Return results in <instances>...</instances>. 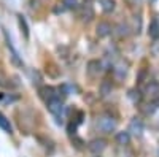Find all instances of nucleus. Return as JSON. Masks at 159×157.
Returning <instances> with one entry per match:
<instances>
[{"label": "nucleus", "mask_w": 159, "mask_h": 157, "mask_svg": "<svg viewBox=\"0 0 159 157\" xmlns=\"http://www.w3.org/2000/svg\"><path fill=\"white\" fill-rule=\"evenodd\" d=\"M40 97H42L46 103L51 102V100H54V98L62 100V97L59 94V89L57 87H52V86H45V87L40 89Z\"/></svg>", "instance_id": "nucleus-2"}, {"label": "nucleus", "mask_w": 159, "mask_h": 157, "mask_svg": "<svg viewBox=\"0 0 159 157\" xmlns=\"http://www.w3.org/2000/svg\"><path fill=\"white\" fill-rule=\"evenodd\" d=\"M97 129L100 130L102 133H111L113 130L116 129V121L113 119L111 116H100L97 119Z\"/></svg>", "instance_id": "nucleus-1"}, {"label": "nucleus", "mask_w": 159, "mask_h": 157, "mask_svg": "<svg viewBox=\"0 0 159 157\" xmlns=\"http://www.w3.org/2000/svg\"><path fill=\"white\" fill-rule=\"evenodd\" d=\"M99 5L103 10V13H111L116 7V2L115 0H99Z\"/></svg>", "instance_id": "nucleus-12"}, {"label": "nucleus", "mask_w": 159, "mask_h": 157, "mask_svg": "<svg viewBox=\"0 0 159 157\" xmlns=\"http://www.w3.org/2000/svg\"><path fill=\"white\" fill-rule=\"evenodd\" d=\"M81 18L84 21H91L92 18H94V10H92L91 3H84L83 8H81Z\"/></svg>", "instance_id": "nucleus-11"}, {"label": "nucleus", "mask_w": 159, "mask_h": 157, "mask_svg": "<svg viewBox=\"0 0 159 157\" xmlns=\"http://www.w3.org/2000/svg\"><path fill=\"white\" fill-rule=\"evenodd\" d=\"M108 94H111V83H110L108 80H105V81H102V84H100V95H102V97H107Z\"/></svg>", "instance_id": "nucleus-14"}, {"label": "nucleus", "mask_w": 159, "mask_h": 157, "mask_svg": "<svg viewBox=\"0 0 159 157\" xmlns=\"http://www.w3.org/2000/svg\"><path fill=\"white\" fill-rule=\"evenodd\" d=\"M157 155H159V151H157Z\"/></svg>", "instance_id": "nucleus-22"}, {"label": "nucleus", "mask_w": 159, "mask_h": 157, "mask_svg": "<svg viewBox=\"0 0 159 157\" xmlns=\"http://www.w3.org/2000/svg\"><path fill=\"white\" fill-rule=\"evenodd\" d=\"M148 2H151V3H153V2H156V0H148Z\"/></svg>", "instance_id": "nucleus-21"}, {"label": "nucleus", "mask_w": 159, "mask_h": 157, "mask_svg": "<svg viewBox=\"0 0 159 157\" xmlns=\"http://www.w3.org/2000/svg\"><path fill=\"white\" fill-rule=\"evenodd\" d=\"M96 32H97V37H99V38H105V37H108V35L113 32V27H111V24H110V22L102 21V22L97 24Z\"/></svg>", "instance_id": "nucleus-6"}, {"label": "nucleus", "mask_w": 159, "mask_h": 157, "mask_svg": "<svg viewBox=\"0 0 159 157\" xmlns=\"http://www.w3.org/2000/svg\"><path fill=\"white\" fill-rule=\"evenodd\" d=\"M64 7L67 10H72V8H76L78 7V0H62Z\"/></svg>", "instance_id": "nucleus-18"}, {"label": "nucleus", "mask_w": 159, "mask_h": 157, "mask_svg": "<svg viewBox=\"0 0 159 157\" xmlns=\"http://www.w3.org/2000/svg\"><path fill=\"white\" fill-rule=\"evenodd\" d=\"M64 11H67V8L64 7V3H57L54 7V13H56V15H61V13H64Z\"/></svg>", "instance_id": "nucleus-20"}, {"label": "nucleus", "mask_w": 159, "mask_h": 157, "mask_svg": "<svg viewBox=\"0 0 159 157\" xmlns=\"http://www.w3.org/2000/svg\"><path fill=\"white\" fill-rule=\"evenodd\" d=\"M105 148H107V141H105L103 138H96V140H92L89 145H88V149L92 152V154H102L105 151Z\"/></svg>", "instance_id": "nucleus-4"}, {"label": "nucleus", "mask_w": 159, "mask_h": 157, "mask_svg": "<svg viewBox=\"0 0 159 157\" xmlns=\"http://www.w3.org/2000/svg\"><path fill=\"white\" fill-rule=\"evenodd\" d=\"M129 133L132 135H135V137H142L143 133V122L140 117H134L130 122H129V130H127Z\"/></svg>", "instance_id": "nucleus-5"}, {"label": "nucleus", "mask_w": 159, "mask_h": 157, "mask_svg": "<svg viewBox=\"0 0 159 157\" xmlns=\"http://www.w3.org/2000/svg\"><path fill=\"white\" fill-rule=\"evenodd\" d=\"M46 105H48V110H49L52 114H54V116H61V114H62V111H64L62 100H59V98L51 100V102H48Z\"/></svg>", "instance_id": "nucleus-8"}, {"label": "nucleus", "mask_w": 159, "mask_h": 157, "mask_svg": "<svg viewBox=\"0 0 159 157\" xmlns=\"http://www.w3.org/2000/svg\"><path fill=\"white\" fill-rule=\"evenodd\" d=\"M129 98L134 102V103H139L142 100V94L139 92V90H135V89H130L129 90Z\"/></svg>", "instance_id": "nucleus-16"}, {"label": "nucleus", "mask_w": 159, "mask_h": 157, "mask_svg": "<svg viewBox=\"0 0 159 157\" xmlns=\"http://www.w3.org/2000/svg\"><path fill=\"white\" fill-rule=\"evenodd\" d=\"M0 127H2L5 132H8V133H11V124H10V121L7 119V117L0 113Z\"/></svg>", "instance_id": "nucleus-15"}, {"label": "nucleus", "mask_w": 159, "mask_h": 157, "mask_svg": "<svg viewBox=\"0 0 159 157\" xmlns=\"http://www.w3.org/2000/svg\"><path fill=\"white\" fill-rule=\"evenodd\" d=\"M143 95L148 100H156L159 97V83L157 81H150L147 86H145Z\"/></svg>", "instance_id": "nucleus-3"}, {"label": "nucleus", "mask_w": 159, "mask_h": 157, "mask_svg": "<svg viewBox=\"0 0 159 157\" xmlns=\"http://www.w3.org/2000/svg\"><path fill=\"white\" fill-rule=\"evenodd\" d=\"M18 24H19V29L24 33V37L29 38V27H27V22H25V19H24L22 15H18Z\"/></svg>", "instance_id": "nucleus-13"}, {"label": "nucleus", "mask_w": 159, "mask_h": 157, "mask_svg": "<svg viewBox=\"0 0 159 157\" xmlns=\"http://www.w3.org/2000/svg\"><path fill=\"white\" fill-rule=\"evenodd\" d=\"M126 67H123V65H116L115 67V73H116V76L118 78H124L126 76Z\"/></svg>", "instance_id": "nucleus-17"}, {"label": "nucleus", "mask_w": 159, "mask_h": 157, "mask_svg": "<svg viewBox=\"0 0 159 157\" xmlns=\"http://www.w3.org/2000/svg\"><path fill=\"white\" fill-rule=\"evenodd\" d=\"M115 140H116V143L119 146H126V145L130 143V133L129 132H118Z\"/></svg>", "instance_id": "nucleus-9"}, {"label": "nucleus", "mask_w": 159, "mask_h": 157, "mask_svg": "<svg viewBox=\"0 0 159 157\" xmlns=\"http://www.w3.org/2000/svg\"><path fill=\"white\" fill-rule=\"evenodd\" d=\"M148 35H150V38H153V40L159 38V22H157V19H153V21L150 22Z\"/></svg>", "instance_id": "nucleus-10"}, {"label": "nucleus", "mask_w": 159, "mask_h": 157, "mask_svg": "<svg viewBox=\"0 0 159 157\" xmlns=\"http://www.w3.org/2000/svg\"><path fill=\"white\" fill-rule=\"evenodd\" d=\"M30 75H32V80H34L32 83L34 84H40V83H42V78H40V73L38 72H32Z\"/></svg>", "instance_id": "nucleus-19"}, {"label": "nucleus", "mask_w": 159, "mask_h": 157, "mask_svg": "<svg viewBox=\"0 0 159 157\" xmlns=\"http://www.w3.org/2000/svg\"><path fill=\"white\" fill-rule=\"evenodd\" d=\"M86 70H88V75L92 76V78L99 76L100 72H102V62H99V60H89Z\"/></svg>", "instance_id": "nucleus-7"}]
</instances>
